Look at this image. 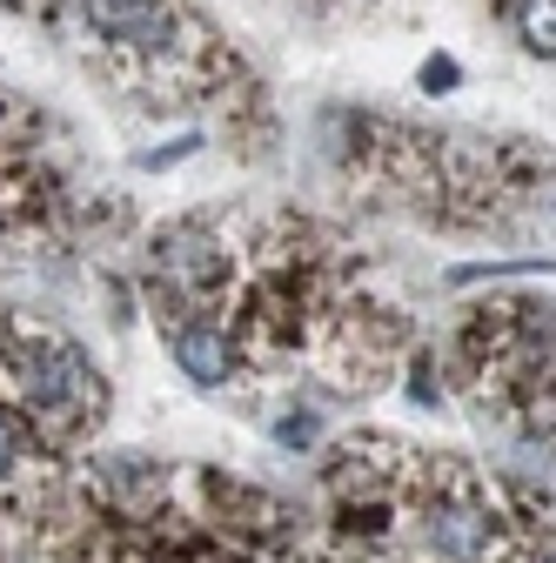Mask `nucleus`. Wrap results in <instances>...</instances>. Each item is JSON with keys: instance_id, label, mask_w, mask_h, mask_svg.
<instances>
[{"instance_id": "1", "label": "nucleus", "mask_w": 556, "mask_h": 563, "mask_svg": "<svg viewBox=\"0 0 556 563\" xmlns=\"http://www.w3.org/2000/svg\"><path fill=\"white\" fill-rule=\"evenodd\" d=\"M75 14H81V27L94 41H108L127 60H148V67H168L201 34L181 14V0H75Z\"/></svg>"}, {"instance_id": "2", "label": "nucleus", "mask_w": 556, "mask_h": 563, "mask_svg": "<svg viewBox=\"0 0 556 563\" xmlns=\"http://www.w3.org/2000/svg\"><path fill=\"white\" fill-rule=\"evenodd\" d=\"M168 356H175V369H181L194 389H229V383H242V369H248L242 342H235V329H229L222 316H175Z\"/></svg>"}, {"instance_id": "4", "label": "nucleus", "mask_w": 556, "mask_h": 563, "mask_svg": "<svg viewBox=\"0 0 556 563\" xmlns=\"http://www.w3.org/2000/svg\"><path fill=\"white\" fill-rule=\"evenodd\" d=\"M516 27H523V47L549 60V0H523V14H516Z\"/></svg>"}, {"instance_id": "3", "label": "nucleus", "mask_w": 556, "mask_h": 563, "mask_svg": "<svg viewBox=\"0 0 556 563\" xmlns=\"http://www.w3.org/2000/svg\"><path fill=\"white\" fill-rule=\"evenodd\" d=\"M27 456H41V450L27 443V430H21V416H14V409H0V489H14V483H21Z\"/></svg>"}, {"instance_id": "5", "label": "nucleus", "mask_w": 556, "mask_h": 563, "mask_svg": "<svg viewBox=\"0 0 556 563\" xmlns=\"http://www.w3.org/2000/svg\"><path fill=\"white\" fill-rule=\"evenodd\" d=\"M449 81H456V60L443 54V60H423V88L430 95H449Z\"/></svg>"}]
</instances>
